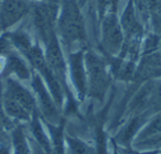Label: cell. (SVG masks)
<instances>
[{
    "label": "cell",
    "mask_w": 161,
    "mask_h": 154,
    "mask_svg": "<svg viewBox=\"0 0 161 154\" xmlns=\"http://www.w3.org/2000/svg\"><path fill=\"white\" fill-rule=\"evenodd\" d=\"M134 145L137 150H148V151H154L161 147V132L158 134L150 136V138L143 139V140L135 141Z\"/></svg>",
    "instance_id": "e0dca14e"
},
{
    "label": "cell",
    "mask_w": 161,
    "mask_h": 154,
    "mask_svg": "<svg viewBox=\"0 0 161 154\" xmlns=\"http://www.w3.org/2000/svg\"><path fill=\"white\" fill-rule=\"evenodd\" d=\"M11 143L14 146V154H31L30 141L27 139L21 125H17L11 130Z\"/></svg>",
    "instance_id": "4fadbf2b"
},
{
    "label": "cell",
    "mask_w": 161,
    "mask_h": 154,
    "mask_svg": "<svg viewBox=\"0 0 161 154\" xmlns=\"http://www.w3.org/2000/svg\"><path fill=\"white\" fill-rule=\"evenodd\" d=\"M45 61L56 81L61 86L63 85L64 88H66V66L61 45L55 34L45 43Z\"/></svg>",
    "instance_id": "5b68a950"
},
{
    "label": "cell",
    "mask_w": 161,
    "mask_h": 154,
    "mask_svg": "<svg viewBox=\"0 0 161 154\" xmlns=\"http://www.w3.org/2000/svg\"><path fill=\"white\" fill-rule=\"evenodd\" d=\"M32 85L36 90V94L39 99V105H40V111L42 114L43 118L47 121L49 125H56L61 122L60 114H58V110L56 108L55 101L52 99L50 96L49 92L45 88L44 84H43L42 78L40 75L34 74L33 79H32Z\"/></svg>",
    "instance_id": "8992f818"
},
{
    "label": "cell",
    "mask_w": 161,
    "mask_h": 154,
    "mask_svg": "<svg viewBox=\"0 0 161 154\" xmlns=\"http://www.w3.org/2000/svg\"><path fill=\"white\" fill-rule=\"evenodd\" d=\"M65 143L71 154H97L95 147L76 136L65 135Z\"/></svg>",
    "instance_id": "5bb4252c"
},
{
    "label": "cell",
    "mask_w": 161,
    "mask_h": 154,
    "mask_svg": "<svg viewBox=\"0 0 161 154\" xmlns=\"http://www.w3.org/2000/svg\"><path fill=\"white\" fill-rule=\"evenodd\" d=\"M31 132L34 136V141L47 152V154H53L52 149V143L47 134L45 133L44 129L42 127V123L39 118V112H34L31 118Z\"/></svg>",
    "instance_id": "7c38bea8"
},
{
    "label": "cell",
    "mask_w": 161,
    "mask_h": 154,
    "mask_svg": "<svg viewBox=\"0 0 161 154\" xmlns=\"http://www.w3.org/2000/svg\"><path fill=\"white\" fill-rule=\"evenodd\" d=\"M117 1L118 0H96V7L101 19H103L106 14L115 13Z\"/></svg>",
    "instance_id": "ac0fdd59"
},
{
    "label": "cell",
    "mask_w": 161,
    "mask_h": 154,
    "mask_svg": "<svg viewBox=\"0 0 161 154\" xmlns=\"http://www.w3.org/2000/svg\"><path fill=\"white\" fill-rule=\"evenodd\" d=\"M120 22L124 30V35H126V42H135L140 38L142 34V25L136 14L132 1L128 3Z\"/></svg>",
    "instance_id": "30bf717a"
},
{
    "label": "cell",
    "mask_w": 161,
    "mask_h": 154,
    "mask_svg": "<svg viewBox=\"0 0 161 154\" xmlns=\"http://www.w3.org/2000/svg\"><path fill=\"white\" fill-rule=\"evenodd\" d=\"M87 76V93L92 98L104 100L110 84V76L103 58L96 53L88 51L84 55Z\"/></svg>",
    "instance_id": "7a4b0ae2"
},
{
    "label": "cell",
    "mask_w": 161,
    "mask_h": 154,
    "mask_svg": "<svg viewBox=\"0 0 161 154\" xmlns=\"http://www.w3.org/2000/svg\"><path fill=\"white\" fill-rule=\"evenodd\" d=\"M102 29V49L106 54L117 55L124 46V32L117 21L116 13L104 17Z\"/></svg>",
    "instance_id": "3957f363"
},
{
    "label": "cell",
    "mask_w": 161,
    "mask_h": 154,
    "mask_svg": "<svg viewBox=\"0 0 161 154\" xmlns=\"http://www.w3.org/2000/svg\"><path fill=\"white\" fill-rule=\"evenodd\" d=\"M58 31L66 46L86 40L84 21L80 8L74 0H64L58 19Z\"/></svg>",
    "instance_id": "6da1fadb"
},
{
    "label": "cell",
    "mask_w": 161,
    "mask_h": 154,
    "mask_svg": "<svg viewBox=\"0 0 161 154\" xmlns=\"http://www.w3.org/2000/svg\"><path fill=\"white\" fill-rule=\"evenodd\" d=\"M3 107L5 110V114L8 117H11L12 119H16L19 121H30L32 118V114H29L20 104L14 100L11 96L3 93Z\"/></svg>",
    "instance_id": "8fae6325"
},
{
    "label": "cell",
    "mask_w": 161,
    "mask_h": 154,
    "mask_svg": "<svg viewBox=\"0 0 161 154\" xmlns=\"http://www.w3.org/2000/svg\"><path fill=\"white\" fill-rule=\"evenodd\" d=\"M30 146H31V154H47L36 141H30Z\"/></svg>",
    "instance_id": "d6986e66"
},
{
    "label": "cell",
    "mask_w": 161,
    "mask_h": 154,
    "mask_svg": "<svg viewBox=\"0 0 161 154\" xmlns=\"http://www.w3.org/2000/svg\"><path fill=\"white\" fill-rule=\"evenodd\" d=\"M55 14L56 6L52 3H36L32 8L34 27L44 44L55 34L54 31Z\"/></svg>",
    "instance_id": "277c9868"
},
{
    "label": "cell",
    "mask_w": 161,
    "mask_h": 154,
    "mask_svg": "<svg viewBox=\"0 0 161 154\" xmlns=\"http://www.w3.org/2000/svg\"><path fill=\"white\" fill-rule=\"evenodd\" d=\"M7 68L9 73H14L21 79L29 78V69H28L27 65L17 55H12V54L10 55Z\"/></svg>",
    "instance_id": "2e32d148"
},
{
    "label": "cell",
    "mask_w": 161,
    "mask_h": 154,
    "mask_svg": "<svg viewBox=\"0 0 161 154\" xmlns=\"http://www.w3.org/2000/svg\"><path fill=\"white\" fill-rule=\"evenodd\" d=\"M84 64L85 60H84L83 51L71 53L69 55L71 78L80 99H83L87 94V76H86V67Z\"/></svg>",
    "instance_id": "52a82bcc"
},
{
    "label": "cell",
    "mask_w": 161,
    "mask_h": 154,
    "mask_svg": "<svg viewBox=\"0 0 161 154\" xmlns=\"http://www.w3.org/2000/svg\"><path fill=\"white\" fill-rule=\"evenodd\" d=\"M160 132H161V111L158 112L156 116L152 117V119L149 121V123L146 125L145 128L138 133V135L136 136L135 141L150 138V136L160 133Z\"/></svg>",
    "instance_id": "9a60e30c"
},
{
    "label": "cell",
    "mask_w": 161,
    "mask_h": 154,
    "mask_svg": "<svg viewBox=\"0 0 161 154\" xmlns=\"http://www.w3.org/2000/svg\"><path fill=\"white\" fill-rule=\"evenodd\" d=\"M29 12L27 0H3L0 8V24L8 28Z\"/></svg>",
    "instance_id": "ba28073f"
},
{
    "label": "cell",
    "mask_w": 161,
    "mask_h": 154,
    "mask_svg": "<svg viewBox=\"0 0 161 154\" xmlns=\"http://www.w3.org/2000/svg\"><path fill=\"white\" fill-rule=\"evenodd\" d=\"M6 94L11 96L14 100H17L29 114H33L38 111L36 109V100L30 92L25 87H23L20 83L12 78H7L6 83Z\"/></svg>",
    "instance_id": "9c48e42d"
}]
</instances>
